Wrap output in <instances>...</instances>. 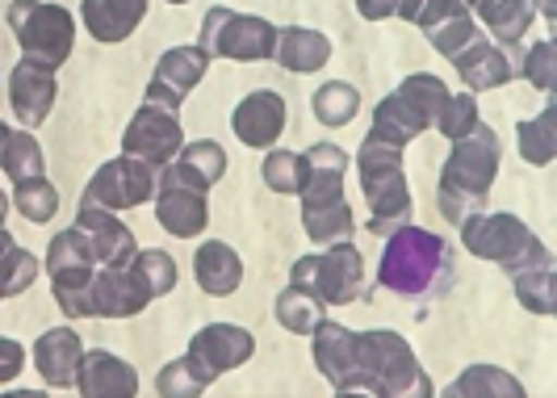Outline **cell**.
<instances>
[{
	"mask_svg": "<svg viewBox=\"0 0 557 398\" xmlns=\"http://www.w3.org/2000/svg\"><path fill=\"white\" fill-rule=\"evenodd\" d=\"M147 17V0H84L81 22L97 42H122L131 38Z\"/></svg>",
	"mask_w": 557,
	"mask_h": 398,
	"instance_id": "cell-24",
	"label": "cell"
},
{
	"mask_svg": "<svg viewBox=\"0 0 557 398\" xmlns=\"http://www.w3.org/2000/svg\"><path fill=\"white\" fill-rule=\"evenodd\" d=\"M285 72H319V67H327V59H332V42H327V34H319V29L310 26H285L277 29V51H273Z\"/></svg>",
	"mask_w": 557,
	"mask_h": 398,
	"instance_id": "cell-26",
	"label": "cell"
},
{
	"mask_svg": "<svg viewBox=\"0 0 557 398\" xmlns=\"http://www.w3.org/2000/svg\"><path fill=\"white\" fill-rule=\"evenodd\" d=\"M511 289H516V298L524 302V311L545 314V319H554V314H557V273H554V264H532V269L511 273Z\"/></svg>",
	"mask_w": 557,
	"mask_h": 398,
	"instance_id": "cell-34",
	"label": "cell"
},
{
	"mask_svg": "<svg viewBox=\"0 0 557 398\" xmlns=\"http://www.w3.org/2000/svg\"><path fill=\"white\" fill-rule=\"evenodd\" d=\"M0 169L17 185L26 176H42L47 172V156H42V147H38V139L29 130H9V139L0 147Z\"/></svg>",
	"mask_w": 557,
	"mask_h": 398,
	"instance_id": "cell-37",
	"label": "cell"
},
{
	"mask_svg": "<svg viewBox=\"0 0 557 398\" xmlns=\"http://www.w3.org/2000/svg\"><path fill=\"white\" fill-rule=\"evenodd\" d=\"M181 147H185V130H181L176 114H168L160 105H147V101L139 105V114L131 117V126L122 135V156H135L151 169H168Z\"/></svg>",
	"mask_w": 557,
	"mask_h": 398,
	"instance_id": "cell-15",
	"label": "cell"
},
{
	"mask_svg": "<svg viewBox=\"0 0 557 398\" xmlns=\"http://www.w3.org/2000/svg\"><path fill=\"white\" fill-rule=\"evenodd\" d=\"M516 72H520L536 92L554 97V88H557V42L554 38L536 42L529 55H524V63H516Z\"/></svg>",
	"mask_w": 557,
	"mask_h": 398,
	"instance_id": "cell-42",
	"label": "cell"
},
{
	"mask_svg": "<svg viewBox=\"0 0 557 398\" xmlns=\"http://www.w3.org/2000/svg\"><path fill=\"white\" fill-rule=\"evenodd\" d=\"M168 4H189V0H168Z\"/></svg>",
	"mask_w": 557,
	"mask_h": 398,
	"instance_id": "cell-49",
	"label": "cell"
},
{
	"mask_svg": "<svg viewBox=\"0 0 557 398\" xmlns=\"http://www.w3.org/2000/svg\"><path fill=\"white\" fill-rule=\"evenodd\" d=\"M55 97H59L55 67H47V63H38V59H29V55L17 59V67L9 72V105H13V117H17L26 130L42 126V122L51 117Z\"/></svg>",
	"mask_w": 557,
	"mask_h": 398,
	"instance_id": "cell-17",
	"label": "cell"
},
{
	"mask_svg": "<svg viewBox=\"0 0 557 398\" xmlns=\"http://www.w3.org/2000/svg\"><path fill=\"white\" fill-rule=\"evenodd\" d=\"M201 51L210 59H235V63H264L277 51V26L256 17V13H235L226 4L206 9L201 17Z\"/></svg>",
	"mask_w": 557,
	"mask_h": 398,
	"instance_id": "cell-8",
	"label": "cell"
},
{
	"mask_svg": "<svg viewBox=\"0 0 557 398\" xmlns=\"http://www.w3.org/2000/svg\"><path fill=\"white\" fill-rule=\"evenodd\" d=\"M310 110L327 130H339V126H348L352 117L361 114V92L352 85H344V80H332V85H323L310 97Z\"/></svg>",
	"mask_w": 557,
	"mask_h": 398,
	"instance_id": "cell-36",
	"label": "cell"
},
{
	"mask_svg": "<svg viewBox=\"0 0 557 398\" xmlns=\"http://www.w3.org/2000/svg\"><path fill=\"white\" fill-rule=\"evenodd\" d=\"M499 156L503 139L486 122H474V130L466 139L453 142L445 169H441V185H436V210L453 227H461L470 214L486 210L491 185L499 176Z\"/></svg>",
	"mask_w": 557,
	"mask_h": 398,
	"instance_id": "cell-2",
	"label": "cell"
},
{
	"mask_svg": "<svg viewBox=\"0 0 557 398\" xmlns=\"http://www.w3.org/2000/svg\"><path fill=\"white\" fill-rule=\"evenodd\" d=\"M210 189H201L194 181L176 176L172 169H164V176L156 181V219L168 235L176 239H197L201 231L210 227Z\"/></svg>",
	"mask_w": 557,
	"mask_h": 398,
	"instance_id": "cell-14",
	"label": "cell"
},
{
	"mask_svg": "<svg viewBox=\"0 0 557 398\" xmlns=\"http://www.w3.org/2000/svg\"><path fill=\"white\" fill-rule=\"evenodd\" d=\"M168 169L176 172V176H185V181H194V185H201V189H210V185H219V181L226 176L223 142H214V139L185 142Z\"/></svg>",
	"mask_w": 557,
	"mask_h": 398,
	"instance_id": "cell-29",
	"label": "cell"
},
{
	"mask_svg": "<svg viewBox=\"0 0 557 398\" xmlns=\"http://www.w3.org/2000/svg\"><path fill=\"white\" fill-rule=\"evenodd\" d=\"M478 38H482V26L474 22V13L453 17V22H441L436 29H428V42H432L445 59H453L457 51H466V47L478 42Z\"/></svg>",
	"mask_w": 557,
	"mask_h": 398,
	"instance_id": "cell-44",
	"label": "cell"
},
{
	"mask_svg": "<svg viewBox=\"0 0 557 398\" xmlns=\"http://www.w3.org/2000/svg\"><path fill=\"white\" fill-rule=\"evenodd\" d=\"M9 29L22 42V55L38 59L47 67H63L76 47V22L63 4L51 0H13L9 4Z\"/></svg>",
	"mask_w": 557,
	"mask_h": 398,
	"instance_id": "cell-9",
	"label": "cell"
},
{
	"mask_svg": "<svg viewBox=\"0 0 557 398\" xmlns=\"http://www.w3.org/2000/svg\"><path fill=\"white\" fill-rule=\"evenodd\" d=\"M516 147H520V156L529 160V164H554L557 160V105L549 101L541 117H529V122H520L516 126Z\"/></svg>",
	"mask_w": 557,
	"mask_h": 398,
	"instance_id": "cell-33",
	"label": "cell"
},
{
	"mask_svg": "<svg viewBox=\"0 0 557 398\" xmlns=\"http://www.w3.org/2000/svg\"><path fill=\"white\" fill-rule=\"evenodd\" d=\"M307 181L298 189L302 198V227L314 244H339L352 235V206L344 198V172L348 156L335 142H314L302 156Z\"/></svg>",
	"mask_w": 557,
	"mask_h": 398,
	"instance_id": "cell-3",
	"label": "cell"
},
{
	"mask_svg": "<svg viewBox=\"0 0 557 398\" xmlns=\"http://www.w3.org/2000/svg\"><path fill=\"white\" fill-rule=\"evenodd\" d=\"M156 172L151 164H143L135 156H117L106 160L101 169L92 172V181L84 185L81 206H101V210H135L143 201L156 198Z\"/></svg>",
	"mask_w": 557,
	"mask_h": 398,
	"instance_id": "cell-12",
	"label": "cell"
},
{
	"mask_svg": "<svg viewBox=\"0 0 557 398\" xmlns=\"http://www.w3.org/2000/svg\"><path fill=\"white\" fill-rule=\"evenodd\" d=\"M470 9H474L478 17H482V26L491 29L486 38H495L499 47H516L532 26V0H470Z\"/></svg>",
	"mask_w": 557,
	"mask_h": 398,
	"instance_id": "cell-27",
	"label": "cell"
},
{
	"mask_svg": "<svg viewBox=\"0 0 557 398\" xmlns=\"http://www.w3.org/2000/svg\"><path fill=\"white\" fill-rule=\"evenodd\" d=\"M448 398H524V382L520 377H511L507 370L499 365H470V370L461 373L457 382H448L445 386Z\"/></svg>",
	"mask_w": 557,
	"mask_h": 398,
	"instance_id": "cell-30",
	"label": "cell"
},
{
	"mask_svg": "<svg viewBox=\"0 0 557 398\" xmlns=\"http://www.w3.org/2000/svg\"><path fill=\"white\" fill-rule=\"evenodd\" d=\"M273 311H277V323L285 327V332H294V336H310V332H314V323L323 319L327 307L310 294L307 285L289 282L277 294V307H273Z\"/></svg>",
	"mask_w": 557,
	"mask_h": 398,
	"instance_id": "cell-35",
	"label": "cell"
},
{
	"mask_svg": "<svg viewBox=\"0 0 557 398\" xmlns=\"http://www.w3.org/2000/svg\"><path fill=\"white\" fill-rule=\"evenodd\" d=\"M532 9H541V13H545V22H554L557 17V0H532Z\"/></svg>",
	"mask_w": 557,
	"mask_h": 398,
	"instance_id": "cell-47",
	"label": "cell"
},
{
	"mask_svg": "<svg viewBox=\"0 0 557 398\" xmlns=\"http://www.w3.org/2000/svg\"><path fill=\"white\" fill-rule=\"evenodd\" d=\"M38 257L26 252L9 231L0 227V298H17L38 282Z\"/></svg>",
	"mask_w": 557,
	"mask_h": 398,
	"instance_id": "cell-32",
	"label": "cell"
},
{
	"mask_svg": "<svg viewBox=\"0 0 557 398\" xmlns=\"http://www.w3.org/2000/svg\"><path fill=\"white\" fill-rule=\"evenodd\" d=\"M42 269L51 277V294H55L59 311L67 319H84V289H88L92 273L101 264H97V257H92V248H88V239H84V231L76 223L51 239Z\"/></svg>",
	"mask_w": 557,
	"mask_h": 398,
	"instance_id": "cell-11",
	"label": "cell"
},
{
	"mask_svg": "<svg viewBox=\"0 0 557 398\" xmlns=\"http://www.w3.org/2000/svg\"><path fill=\"white\" fill-rule=\"evenodd\" d=\"M361 336V370H364V395L382 398H432L436 386L428 382V373L419 370L411 344L391 327L377 332H357Z\"/></svg>",
	"mask_w": 557,
	"mask_h": 398,
	"instance_id": "cell-5",
	"label": "cell"
},
{
	"mask_svg": "<svg viewBox=\"0 0 557 398\" xmlns=\"http://www.w3.org/2000/svg\"><path fill=\"white\" fill-rule=\"evenodd\" d=\"M474 122H478L474 92H457V97H448V101H445V110L436 114V122H432V126H436L448 142H457V139H466V135L474 130Z\"/></svg>",
	"mask_w": 557,
	"mask_h": 398,
	"instance_id": "cell-43",
	"label": "cell"
},
{
	"mask_svg": "<svg viewBox=\"0 0 557 398\" xmlns=\"http://www.w3.org/2000/svg\"><path fill=\"white\" fill-rule=\"evenodd\" d=\"M398 92H403L428 122H436V114L445 110V101L453 97L445 88V80H441V76H428V72H411V76L398 85Z\"/></svg>",
	"mask_w": 557,
	"mask_h": 398,
	"instance_id": "cell-41",
	"label": "cell"
},
{
	"mask_svg": "<svg viewBox=\"0 0 557 398\" xmlns=\"http://www.w3.org/2000/svg\"><path fill=\"white\" fill-rule=\"evenodd\" d=\"M22 365H26V348L17 340H4V336H0V386L13 382V377L22 373Z\"/></svg>",
	"mask_w": 557,
	"mask_h": 398,
	"instance_id": "cell-45",
	"label": "cell"
},
{
	"mask_svg": "<svg viewBox=\"0 0 557 398\" xmlns=\"http://www.w3.org/2000/svg\"><path fill=\"white\" fill-rule=\"evenodd\" d=\"M219 373L210 370L206 361H197L194 352H185V357H176V361H168L160 377H156V390L164 398H197L206 395V386L214 382Z\"/></svg>",
	"mask_w": 557,
	"mask_h": 398,
	"instance_id": "cell-31",
	"label": "cell"
},
{
	"mask_svg": "<svg viewBox=\"0 0 557 398\" xmlns=\"http://www.w3.org/2000/svg\"><path fill=\"white\" fill-rule=\"evenodd\" d=\"M194 277L210 298H226L244 282V260L223 239H206L194 257Z\"/></svg>",
	"mask_w": 557,
	"mask_h": 398,
	"instance_id": "cell-25",
	"label": "cell"
},
{
	"mask_svg": "<svg viewBox=\"0 0 557 398\" xmlns=\"http://www.w3.org/2000/svg\"><path fill=\"white\" fill-rule=\"evenodd\" d=\"M13 206H17V214L29 219V223H51L59 214V189L47 181V172L42 176H26V181H17L13 185Z\"/></svg>",
	"mask_w": 557,
	"mask_h": 398,
	"instance_id": "cell-38",
	"label": "cell"
},
{
	"mask_svg": "<svg viewBox=\"0 0 557 398\" xmlns=\"http://www.w3.org/2000/svg\"><path fill=\"white\" fill-rule=\"evenodd\" d=\"M441 264H445V239L403 223L386 235V252L377 260V285H386L391 294H403V298H416L436 282Z\"/></svg>",
	"mask_w": 557,
	"mask_h": 398,
	"instance_id": "cell-7",
	"label": "cell"
},
{
	"mask_svg": "<svg viewBox=\"0 0 557 398\" xmlns=\"http://www.w3.org/2000/svg\"><path fill=\"white\" fill-rule=\"evenodd\" d=\"M260 176H264V185L273 189V194H298L302 189V181H307V169H302V156L298 151H285V147H269V156H264V164H260Z\"/></svg>",
	"mask_w": 557,
	"mask_h": 398,
	"instance_id": "cell-40",
	"label": "cell"
},
{
	"mask_svg": "<svg viewBox=\"0 0 557 398\" xmlns=\"http://www.w3.org/2000/svg\"><path fill=\"white\" fill-rule=\"evenodd\" d=\"M172 289H176V260L160 248H143L126 264L92 273L84 289V319H131Z\"/></svg>",
	"mask_w": 557,
	"mask_h": 398,
	"instance_id": "cell-1",
	"label": "cell"
},
{
	"mask_svg": "<svg viewBox=\"0 0 557 398\" xmlns=\"http://www.w3.org/2000/svg\"><path fill=\"white\" fill-rule=\"evenodd\" d=\"M9 206H13V201L4 198V189H0V227H4V219H9Z\"/></svg>",
	"mask_w": 557,
	"mask_h": 398,
	"instance_id": "cell-48",
	"label": "cell"
},
{
	"mask_svg": "<svg viewBox=\"0 0 557 398\" xmlns=\"http://www.w3.org/2000/svg\"><path fill=\"white\" fill-rule=\"evenodd\" d=\"M81 357H84V340L72 327H51V332H42L38 344H34L38 377H42L51 390H72V386H76Z\"/></svg>",
	"mask_w": 557,
	"mask_h": 398,
	"instance_id": "cell-22",
	"label": "cell"
},
{
	"mask_svg": "<svg viewBox=\"0 0 557 398\" xmlns=\"http://www.w3.org/2000/svg\"><path fill=\"white\" fill-rule=\"evenodd\" d=\"M310 352L335 395H364L361 336L352 327H344L335 319H319L310 332Z\"/></svg>",
	"mask_w": 557,
	"mask_h": 398,
	"instance_id": "cell-13",
	"label": "cell"
},
{
	"mask_svg": "<svg viewBox=\"0 0 557 398\" xmlns=\"http://www.w3.org/2000/svg\"><path fill=\"white\" fill-rule=\"evenodd\" d=\"M289 282L307 285L323 307H348L364 294V257L352 239L327 244V252L319 257L294 260Z\"/></svg>",
	"mask_w": 557,
	"mask_h": 398,
	"instance_id": "cell-10",
	"label": "cell"
},
{
	"mask_svg": "<svg viewBox=\"0 0 557 398\" xmlns=\"http://www.w3.org/2000/svg\"><path fill=\"white\" fill-rule=\"evenodd\" d=\"M76 227L84 231V239H88V248H92V257H97L101 269H117V264H126V260L139 252L135 231L126 227L113 210L81 206V210H76Z\"/></svg>",
	"mask_w": 557,
	"mask_h": 398,
	"instance_id": "cell-18",
	"label": "cell"
},
{
	"mask_svg": "<svg viewBox=\"0 0 557 398\" xmlns=\"http://www.w3.org/2000/svg\"><path fill=\"white\" fill-rule=\"evenodd\" d=\"M189 352L223 377V373L239 370L244 361H251L256 336H251L248 327H235V323H206L194 340H189Z\"/></svg>",
	"mask_w": 557,
	"mask_h": 398,
	"instance_id": "cell-20",
	"label": "cell"
},
{
	"mask_svg": "<svg viewBox=\"0 0 557 398\" xmlns=\"http://www.w3.org/2000/svg\"><path fill=\"white\" fill-rule=\"evenodd\" d=\"M206 67H210V55L201 51V47H172L160 55L156 63V76H151V85H147V105H160L168 114H176L181 105H185V97L201 85V76H206Z\"/></svg>",
	"mask_w": 557,
	"mask_h": 398,
	"instance_id": "cell-16",
	"label": "cell"
},
{
	"mask_svg": "<svg viewBox=\"0 0 557 398\" xmlns=\"http://www.w3.org/2000/svg\"><path fill=\"white\" fill-rule=\"evenodd\" d=\"M461 244L470 257L499 264L507 277L532 264H554L549 248L516 214H470L461 223Z\"/></svg>",
	"mask_w": 557,
	"mask_h": 398,
	"instance_id": "cell-6",
	"label": "cell"
},
{
	"mask_svg": "<svg viewBox=\"0 0 557 398\" xmlns=\"http://www.w3.org/2000/svg\"><path fill=\"white\" fill-rule=\"evenodd\" d=\"M357 169H361V189L369 198V231L391 235L403 223H411V185L403 176V147L369 135L357 151Z\"/></svg>",
	"mask_w": 557,
	"mask_h": 398,
	"instance_id": "cell-4",
	"label": "cell"
},
{
	"mask_svg": "<svg viewBox=\"0 0 557 398\" xmlns=\"http://www.w3.org/2000/svg\"><path fill=\"white\" fill-rule=\"evenodd\" d=\"M466 13H470V0H398V9H394V17L419 29H436L441 22L466 17Z\"/></svg>",
	"mask_w": 557,
	"mask_h": 398,
	"instance_id": "cell-39",
	"label": "cell"
},
{
	"mask_svg": "<svg viewBox=\"0 0 557 398\" xmlns=\"http://www.w3.org/2000/svg\"><path fill=\"white\" fill-rule=\"evenodd\" d=\"M428 126H432V122L419 114L403 92H391L386 101H377V110H373V130H369V135L382 142H394V147H407V142L419 139Z\"/></svg>",
	"mask_w": 557,
	"mask_h": 398,
	"instance_id": "cell-28",
	"label": "cell"
},
{
	"mask_svg": "<svg viewBox=\"0 0 557 398\" xmlns=\"http://www.w3.org/2000/svg\"><path fill=\"white\" fill-rule=\"evenodd\" d=\"M231 126H235L244 147H260V151L273 147L281 139V130H285V97L277 88H256L235 105Z\"/></svg>",
	"mask_w": 557,
	"mask_h": 398,
	"instance_id": "cell-19",
	"label": "cell"
},
{
	"mask_svg": "<svg viewBox=\"0 0 557 398\" xmlns=\"http://www.w3.org/2000/svg\"><path fill=\"white\" fill-rule=\"evenodd\" d=\"M76 390L84 398H135L139 395V373L131 370L122 357L97 348V352H84L81 357Z\"/></svg>",
	"mask_w": 557,
	"mask_h": 398,
	"instance_id": "cell-21",
	"label": "cell"
},
{
	"mask_svg": "<svg viewBox=\"0 0 557 398\" xmlns=\"http://www.w3.org/2000/svg\"><path fill=\"white\" fill-rule=\"evenodd\" d=\"M394 9H398V0H357V13L364 22H386L394 17Z\"/></svg>",
	"mask_w": 557,
	"mask_h": 398,
	"instance_id": "cell-46",
	"label": "cell"
},
{
	"mask_svg": "<svg viewBox=\"0 0 557 398\" xmlns=\"http://www.w3.org/2000/svg\"><path fill=\"white\" fill-rule=\"evenodd\" d=\"M453 67H457V76H461V85L466 92H486V88H503L511 76H516V63L511 55L503 51L499 42H491L486 34L470 42L466 51H457V55L448 59Z\"/></svg>",
	"mask_w": 557,
	"mask_h": 398,
	"instance_id": "cell-23",
	"label": "cell"
}]
</instances>
